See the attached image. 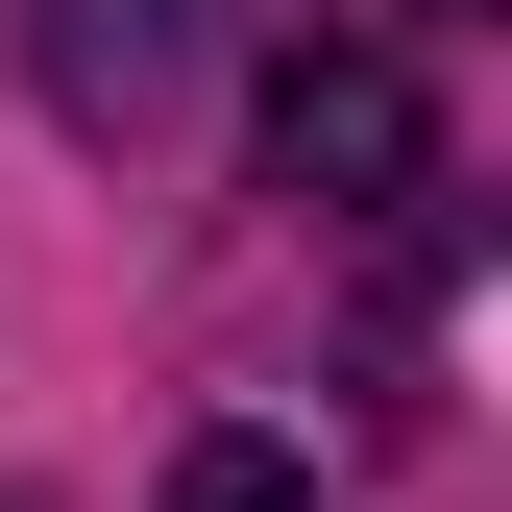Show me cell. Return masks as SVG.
<instances>
[{
  "mask_svg": "<svg viewBox=\"0 0 512 512\" xmlns=\"http://www.w3.org/2000/svg\"><path fill=\"white\" fill-rule=\"evenodd\" d=\"M269 196H317V220L439 196V122H415V74H391V49H293V74H269Z\"/></svg>",
  "mask_w": 512,
  "mask_h": 512,
  "instance_id": "obj_1",
  "label": "cell"
},
{
  "mask_svg": "<svg viewBox=\"0 0 512 512\" xmlns=\"http://www.w3.org/2000/svg\"><path fill=\"white\" fill-rule=\"evenodd\" d=\"M171 512H317V464H269V439H196V464H171Z\"/></svg>",
  "mask_w": 512,
  "mask_h": 512,
  "instance_id": "obj_2",
  "label": "cell"
},
{
  "mask_svg": "<svg viewBox=\"0 0 512 512\" xmlns=\"http://www.w3.org/2000/svg\"><path fill=\"white\" fill-rule=\"evenodd\" d=\"M415 25H488V0H415Z\"/></svg>",
  "mask_w": 512,
  "mask_h": 512,
  "instance_id": "obj_3",
  "label": "cell"
}]
</instances>
